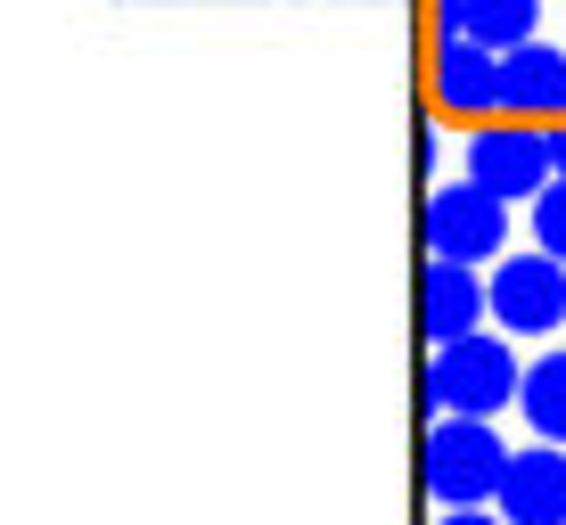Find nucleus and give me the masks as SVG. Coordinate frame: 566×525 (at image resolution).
<instances>
[{
  "label": "nucleus",
  "mask_w": 566,
  "mask_h": 525,
  "mask_svg": "<svg viewBox=\"0 0 566 525\" xmlns=\"http://www.w3.org/2000/svg\"><path fill=\"white\" fill-rule=\"evenodd\" d=\"M510 443L493 435V419H460V411H436L427 427V493L443 510H493L501 484H510Z\"/></svg>",
  "instance_id": "nucleus-1"
},
{
  "label": "nucleus",
  "mask_w": 566,
  "mask_h": 525,
  "mask_svg": "<svg viewBox=\"0 0 566 525\" xmlns=\"http://www.w3.org/2000/svg\"><path fill=\"white\" fill-rule=\"evenodd\" d=\"M525 369L510 354V328L501 337H484V328H468V337L436 345V361H427V402L436 411H460V419H493L501 402H517Z\"/></svg>",
  "instance_id": "nucleus-2"
},
{
  "label": "nucleus",
  "mask_w": 566,
  "mask_h": 525,
  "mask_svg": "<svg viewBox=\"0 0 566 525\" xmlns=\"http://www.w3.org/2000/svg\"><path fill=\"white\" fill-rule=\"evenodd\" d=\"M501 246H510V198L476 189L468 172L427 189V255H443V263H484V255H501Z\"/></svg>",
  "instance_id": "nucleus-3"
},
{
  "label": "nucleus",
  "mask_w": 566,
  "mask_h": 525,
  "mask_svg": "<svg viewBox=\"0 0 566 525\" xmlns=\"http://www.w3.org/2000/svg\"><path fill=\"white\" fill-rule=\"evenodd\" d=\"M551 132H525V115L517 124H476L468 132V181L476 189H493V198H542L551 189Z\"/></svg>",
  "instance_id": "nucleus-4"
},
{
  "label": "nucleus",
  "mask_w": 566,
  "mask_h": 525,
  "mask_svg": "<svg viewBox=\"0 0 566 525\" xmlns=\"http://www.w3.org/2000/svg\"><path fill=\"white\" fill-rule=\"evenodd\" d=\"M493 321L510 328V337H551L566 321V263L551 246H534V255H501L493 263Z\"/></svg>",
  "instance_id": "nucleus-5"
},
{
  "label": "nucleus",
  "mask_w": 566,
  "mask_h": 525,
  "mask_svg": "<svg viewBox=\"0 0 566 525\" xmlns=\"http://www.w3.org/2000/svg\"><path fill=\"white\" fill-rule=\"evenodd\" d=\"M436 107L468 115V124H493L501 115V50L468 42V33H443L436 42Z\"/></svg>",
  "instance_id": "nucleus-6"
},
{
  "label": "nucleus",
  "mask_w": 566,
  "mask_h": 525,
  "mask_svg": "<svg viewBox=\"0 0 566 525\" xmlns=\"http://www.w3.org/2000/svg\"><path fill=\"white\" fill-rule=\"evenodd\" d=\"M501 115H525V124H566V50L534 42L501 50Z\"/></svg>",
  "instance_id": "nucleus-7"
},
{
  "label": "nucleus",
  "mask_w": 566,
  "mask_h": 525,
  "mask_svg": "<svg viewBox=\"0 0 566 525\" xmlns=\"http://www.w3.org/2000/svg\"><path fill=\"white\" fill-rule=\"evenodd\" d=\"M484 313H493V287L476 280V263H427V287H419V328L427 345H452L468 337V328H484Z\"/></svg>",
  "instance_id": "nucleus-8"
},
{
  "label": "nucleus",
  "mask_w": 566,
  "mask_h": 525,
  "mask_svg": "<svg viewBox=\"0 0 566 525\" xmlns=\"http://www.w3.org/2000/svg\"><path fill=\"white\" fill-rule=\"evenodd\" d=\"M493 510L510 525H566V443L534 435V452L510 460V484H501Z\"/></svg>",
  "instance_id": "nucleus-9"
},
{
  "label": "nucleus",
  "mask_w": 566,
  "mask_h": 525,
  "mask_svg": "<svg viewBox=\"0 0 566 525\" xmlns=\"http://www.w3.org/2000/svg\"><path fill=\"white\" fill-rule=\"evenodd\" d=\"M534 25H542V0H443V33H468L484 50L534 42Z\"/></svg>",
  "instance_id": "nucleus-10"
},
{
  "label": "nucleus",
  "mask_w": 566,
  "mask_h": 525,
  "mask_svg": "<svg viewBox=\"0 0 566 525\" xmlns=\"http://www.w3.org/2000/svg\"><path fill=\"white\" fill-rule=\"evenodd\" d=\"M517 411L542 443H566V354H542L517 386Z\"/></svg>",
  "instance_id": "nucleus-11"
},
{
  "label": "nucleus",
  "mask_w": 566,
  "mask_h": 525,
  "mask_svg": "<svg viewBox=\"0 0 566 525\" xmlns=\"http://www.w3.org/2000/svg\"><path fill=\"white\" fill-rule=\"evenodd\" d=\"M534 246H551L566 263V172H551V189L534 198Z\"/></svg>",
  "instance_id": "nucleus-12"
},
{
  "label": "nucleus",
  "mask_w": 566,
  "mask_h": 525,
  "mask_svg": "<svg viewBox=\"0 0 566 525\" xmlns=\"http://www.w3.org/2000/svg\"><path fill=\"white\" fill-rule=\"evenodd\" d=\"M436 525H510V517H501V510H443Z\"/></svg>",
  "instance_id": "nucleus-13"
},
{
  "label": "nucleus",
  "mask_w": 566,
  "mask_h": 525,
  "mask_svg": "<svg viewBox=\"0 0 566 525\" xmlns=\"http://www.w3.org/2000/svg\"><path fill=\"white\" fill-rule=\"evenodd\" d=\"M551 165L566 172V132H551Z\"/></svg>",
  "instance_id": "nucleus-14"
}]
</instances>
